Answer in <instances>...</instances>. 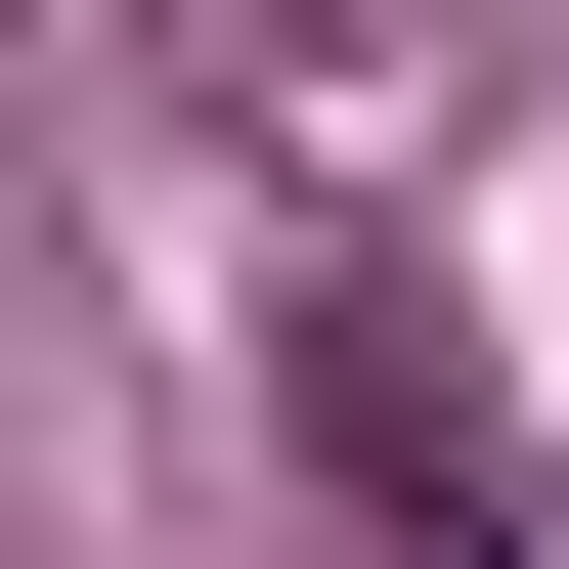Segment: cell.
Wrapping results in <instances>:
<instances>
[{
    "instance_id": "6da1fadb",
    "label": "cell",
    "mask_w": 569,
    "mask_h": 569,
    "mask_svg": "<svg viewBox=\"0 0 569 569\" xmlns=\"http://www.w3.org/2000/svg\"><path fill=\"white\" fill-rule=\"evenodd\" d=\"M307 482H395V526H526V482H482V351H438L395 263H307Z\"/></svg>"
},
{
    "instance_id": "7a4b0ae2",
    "label": "cell",
    "mask_w": 569,
    "mask_h": 569,
    "mask_svg": "<svg viewBox=\"0 0 569 569\" xmlns=\"http://www.w3.org/2000/svg\"><path fill=\"white\" fill-rule=\"evenodd\" d=\"M482 569H569V438H526V526H482Z\"/></svg>"
}]
</instances>
